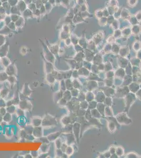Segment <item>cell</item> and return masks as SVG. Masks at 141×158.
I'll list each match as a JSON object with an SVG mask.
<instances>
[{"label": "cell", "mask_w": 141, "mask_h": 158, "mask_svg": "<svg viewBox=\"0 0 141 158\" xmlns=\"http://www.w3.org/2000/svg\"><path fill=\"white\" fill-rule=\"evenodd\" d=\"M0 62H1V65L3 68L6 69L7 67H8V66L11 64V62H10V60L6 57H3L0 61Z\"/></svg>", "instance_id": "cell-9"}, {"label": "cell", "mask_w": 141, "mask_h": 158, "mask_svg": "<svg viewBox=\"0 0 141 158\" xmlns=\"http://www.w3.org/2000/svg\"><path fill=\"white\" fill-rule=\"evenodd\" d=\"M5 71L8 74L9 76L15 75L16 76L17 74V70L15 65L14 64H10L8 67L5 69Z\"/></svg>", "instance_id": "cell-3"}, {"label": "cell", "mask_w": 141, "mask_h": 158, "mask_svg": "<svg viewBox=\"0 0 141 158\" xmlns=\"http://www.w3.org/2000/svg\"><path fill=\"white\" fill-rule=\"evenodd\" d=\"M46 80L49 84H53L55 82L56 78L54 76V75L51 73L47 74L46 76Z\"/></svg>", "instance_id": "cell-8"}, {"label": "cell", "mask_w": 141, "mask_h": 158, "mask_svg": "<svg viewBox=\"0 0 141 158\" xmlns=\"http://www.w3.org/2000/svg\"><path fill=\"white\" fill-rule=\"evenodd\" d=\"M57 124V121L54 117L47 114L42 119V126L43 128H50Z\"/></svg>", "instance_id": "cell-1"}, {"label": "cell", "mask_w": 141, "mask_h": 158, "mask_svg": "<svg viewBox=\"0 0 141 158\" xmlns=\"http://www.w3.org/2000/svg\"><path fill=\"white\" fill-rule=\"evenodd\" d=\"M0 61H1V59H0Z\"/></svg>", "instance_id": "cell-36"}, {"label": "cell", "mask_w": 141, "mask_h": 158, "mask_svg": "<svg viewBox=\"0 0 141 158\" xmlns=\"http://www.w3.org/2000/svg\"><path fill=\"white\" fill-rule=\"evenodd\" d=\"M50 144L49 143H42L40 146V151L41 153H47L49 152L50 150Z\"/></svg>", "instance_id": "cell-11"}, {"label": "cell", "mask_w": 141, "mask_h": 158, "mask_svg": "<svg viewBox=\"0 0 141 158\" xmlns=\"http://www.w3.org/2000/svg\"><path fill=\"white\" fill-rule=\"evenodd\" d=\"M62 151L60 149H57L56 150V156H62Z\"/></svg>", "instance_id": "cell-30"}, {"label": "cell", "mask_w": 141, "mask_h": 158, "mask_svg": "<svg viewBox=\"0 0 141 158\" xmlns=\"http://www.w3.org/2000/svg\"><path fill=\"white\" fill-rule=\"evenodd\" d=\"M6 101L4 99L1 98L0 99V108H2V107H6Z\"/></svg>", "instance_id": "cell-25"}, {"label": "cell", "mask_w": 141, "mask_h": 158, "mask_svg": "<svg viewBox=\"0 0 141 158\" xmlns=\"http://www.w3.org/2000/svg\"><path fill=\"white\" fill-rule=\"evenodd\" d=\"M3 121L8 123H10L12 121L13 114L7 112L6 114L3 116Z\"/></svg>", "instance_id": "cell-13"}, {"label": "cell", "mask_w": 141, "mask_h": 158, "mask_svg": "<svg viewBox=\"0 0 141 158\" xmlns=\"http://www.w3.org/2000/svg\"><path fill=\"white\" fill-rule=\"evenodd\" d=\"M7 113V111L6 107H2V108H0V114L3 116Z\"/></svg>", "instance_id": "cell-26"}, {"label": "cell", "mask_w": 141, "mask_h": 158, "mask_svg": "<svg viewBox=\"0 0 141 158\" xmlns=\"http://www.w3.org/2000/svg\"><path fill=\"white\" fill-rule=\"evenodd\" d=\"M19 108L24 111H30L32 109V104L31 102L27 100H20L19 104Z\"/></svg>", "instance_id": "cell-2"}, {"label": "cell", "mask_w": 141, "mask_h": 158, "mask_svg": "<svg viewBox=\"0 0 141 158\" xmlns=\"http://www.w3.org/2000/svg\"><path fill=\"white\" fill-rule=\"evenodd\" d=\"M35 139V137L33 135V134H27L25 138V139H27L29 141H33Z\"/></svg>", "instance_id": "cell-27"}, {"label": "cell", "mask_w": 141, "mask_h": 158, "mask_svg": "<svg viewBox=\"0 0 141 158\" xmlns=\"http://www.w3.org/2000/svg\"><path fill=\"white\" fill-rule=\"evenodd\" d=\"M32 134L35 137V138H38H38L39 139L40 137L42 136L43 135V127L42 126L34 127Z\"/></svg>", "instance_id": "cell-4"}, {"label": "cell", "mask_w": 141, "mask_h": 158, "mask_svg": "<svg viewBox=\"0 0 141 158\" xmlns=\"http://www.w3.org/2000/svg\"><path fill=\"white\" fill-rule=\"evenodd\" d=\"M7 82L10 84V85H14L17 82V76L15 75L9 76L8 79L7 80Z\"/></svg>", "instance_id": "cell-15"}, {"label": "cell", "mask_w": 141, "mask_h": 158, "mask_svg": "<svg viewBox=\"0 0 141 158\" xmlns=\"http://www.w3.org/2000/svg\"><path fill=\"white\" fill-rule=\"evenodd\" d=\"M24 157H29V158H32V157H32V155H31V153H28V154H25V155H24Z\"/></svg>", "instance_id": "cell-33"}, {"label": "cell", "mask_w": 141, "mask_h": 158, "mask_svg": "<svg viewBox=\"0 0 141 158\" xmlns=\"http://www.w3.org/2000/svg\"><path fill=\"white\" fill-rule=\"evenodd\" d=\"M6 104H7V106H11V105H13V102L12 99H9L8 101H6Z\"/></svg>", "instance_id": "cell-31"}, {"label": "cell", "mask_w": 141, "mask_h": 158, "mask_svg": "<svg viewBox=\"0 0 141 158\" xmlns=\"http://www.w3.org/2000/svg\"><path fill=\"white\" fill-rule=\"evenodd\" d=\"M3 121V116L2 115L0 114V123H1V122Z\"/></svg>", "instance_id": "cell-34"}, {"label": "cell", "mask_w": 141, "mask_h": 158, "mask_svg": "<svg viewBox=\"0 0 141 158\" xmlns=\"http://www.w3.org/2000/svg\"><path fill=\"white\" fill-rule=\"evenodd\" d=\"M30 153L31 154V155H32V156L33 157H39V152H38V151H31V152H30Z\"/></svg>", "instance_id": "cell-28"}, {"label": "cell", "mask_w": 141, "mask_h": 158, "mask_svg": "<svg viewBox=\"0 0 141 158\" xmlns=\"http://www.w3.org/2000/svg\"><path fill=\"white\" fill-rule=\"evenodd\" d=\"M0 93H1V98L6 99L10 93V90L8 87L5 86L4 88L0 89Z\"/></svg>", "instance_id": "cell-7"}, {"label": "cell", "mask_w": 141, "mask_h": 158, "mask_svg": "<svg viewBox=\"0 0 141 158\" xmlns=\"http://www.w3.org/2000/svg\"><path fill=\"white\" fill-rule=\"evenodd\" d=\"M45 72L46 74L51 73L52 71L54 70L53 65L52 64V63L48 62L47 63H46L45 67Z\"/></svg>", "instance_id": "cell-16"}, {"label": "cell", "mask_w": 141, "mask_h": 158, "mask_svg": "<svg viewBox=\"0 0 141 158\" xmlns=\"http://www.w3.org/2000/svg\"><path fill=\"white\" fill-rule=\"evenodd\" d=\"M17 122L20 126L23 127V129L24 128L25 126L27 125V121H26V119L24 116L18 118Z\"/></svg>", "instance_id": "cell-12"}, {"label": "cell", "mask_w": 141, "mask_h": 158, "mask_svg": "<svg viewBox=\"0 0 141 158\" xmlns=\"http://www.w3.org/2000/svg\"><path fill=\"white\" fill-rule=\"evenodd\" d=\"M15 114L17 115L18 118H19V117L24 116H25V111L21 109H20V108H17Z\"/></svg>", "instance_id": "cell-20"}, {"label": "cell", "mask_w": 141, "mask_h": 158, "mask_svg": "<svg viewBox=\"0 0 141 158\" xmlns=\"http://www.w3.org/2000/svg\"><path fill=\"white\" fill-rule=\"evenodd\" d=\"M4 131L5 134H6L8 137L11 136L13 134V131H12V128H10V127H8V126L6 127V128Z\"/></svg>", "instance_id": "cell-19"}, {"label": "cell", "mask_w": 141, "mask_h": 158, "mask_svg": "<svg viewBox=\"0 0 141 158\" xmlns=\"http://www.w3.org/2000/svg\"><path fill=\"white\" fill-rule=\"evenodd\" d=\"M32 93H33V91L30 89V88L29 87V85L28 84H25L23 86L22 93L25 96L29 98Z\"/></svg>", "instance_id": "cell-5"}, {"label": "cell", "mask_w": 141, "mask_h": 158, "mask_svg": "<svg viewBox=\"0 0 141 158\" xmlns=\"http://www.w3.org/2000/svg\"><path fill=\"white\" fill-rule=\"evenodd\" d=\"M40 141L42 142V143H49L50 141L48 138V137H45V136H41V137H40Z\"/></svg>", "instance_id": "cell-22"}, {"label": "cell", "mask_w": 141, "mask_h": 158, "mask_svg": "<svg viewBox=\"0 0 141 158\" xmlns=\"http://www.w3.org/2000/svg\"><path fill=\"white\" fill-rule=\"evenodd\" d=\"M59 132H56V133H52L49 134L47 137H48L50 142H53L57 139V136H59Z\"/></svg>", "instance_id": "cell-18"}, {"label": "cell", "mask_w": 141, "mask_h": 158, "mask_svg": "<svg viewBox=\"0 0 141 158\" xmlns=\"http://www.w3.org/2000/svg\"><path fill=\"white\" fill-rule=\"evenodd\" d=\"M9 75L6 71H1L0 72V83H4L7 81Z\"/></svg>", "instance_id": "cell-10"}, {"label": "cell", "mask_w": 141, "mask_h": 158, "mask_svg": "<svg viewBox=\"0 0 141 158\" xmlns=\"http://www.w3.org/2000/svg\"><path fill=\"white\" fill-rule=\"evenodd\" d=\"M27 134H28L27 133V132H25L24 129H22L20 132V136L22 139H24L25 138V136H27Z\"/></svg>", "instance_id": "cell-23"}, {"label": "cell", "mask_w": 141, "mask_h": 158, "mask_svg": "<svg viewBox=\"0 0 141 158\" xmlns=\"http://www.w3.org/2000/svg\"><path fill=\"white\" fill-rule=\"evenodd\" d=\"M12 100H13V104L16 106H18L20 101V99L19 98V96H14V97L12 99Z\"/></svg>", "instance_id": "cell-21"}, {"label": "cell", "mask_w": 141, "mask_h": 158, "mask_svg": "<svg viewBox=\"0 0 141 158\" xmlns=\"http://www.w3.org/2000/svg\"><path fill=\"white\" fill-rule=\"evenodd\" d=\"M48 156H49V154L48 153V152L47 153H41V154H39V157H48Z\"/></svg>", "instance_id": "cell-32"}, {"label": "cell", "mask_w": 141, "mask_h": 158, "mask_svg": "<svg viewBox=\"0 0 141 158\" xmlns=\"http://www.w3.org/2000/svg\"><path fill=\"white\" fill-rule=\"evenodd\" d=\"M1 98V93H0V99Z\"/></svg>", "instance_id": "cell-35"}, {"label": "cell", "mask_w": 141, "mask_h": 158, "mask_svg": "<svg viewBox=\"0 0 141 158\" xmlns=\"http://www.w3.org/2000/svg\"><path fill=\"white\" fill-rule=\"evenodd\" d=\"M42 119L40 117L35 116L32 118L31 120V124L34 127L40 126H42Z\"/></svg>", "instance_id": "cell-6"}, {"label": "cell", "mask_w": 141, "mask_h": 158, "mask_svg": "<svg viewBox=\"0 0 141 158\" xmlns=\"http://www.w3.org/2000/svg\"><path fill=\"white\" fill-rule=\"evenodd\" d=\"M55 145L56 149H60L61 148L62 143H61L60 139H56L55 140Z\"/></svg>", "instance_id": "cell-24"}, {"label": "cell", "mask_w": 141, "mask_h": 158, "mask_svg": "<svg viewBox=\"0 0 141 158\" xmlns=\"http://www.w3.org/2000/svg\"><path fill=\"white\" fill-rule=\"evenodd\" d=\"M66 103V99L64 98H61L60 100L58 101V103L61 105H63L65 104Z\"/></svg>", "instance_id": "cell-29"}, {"label": "cell", "mask_w": 141, "mask_h": 158, "mask_svg": "<svg viewBox=\"0 0 141 158\" xmlns=\"http://www.w3.org/2000/svg\"><path fill=\"white\" fill-rule=\"evenodd\" d=\"M6 109H7V112H8L9 113H11L12 114H15V113H16L17 110V106L14 105V104H13L11 106H7Z\"/></svg>", "instance_id": "cell-14"}, {"label": "cell", "mask_w": 141, "mask_h": 158, "mask_svg": "<svg viewBox=\"0 0 141 158\" xmlns=\"http://www.w3.org/2000/svg\"><path fill=\"white\" fill-rule=\"evenodd\" d=\"M34 126L32 125H26L23 128L28 134H32Z\"/></svg>", "instance_id": "cell-17"}]
</instances>
